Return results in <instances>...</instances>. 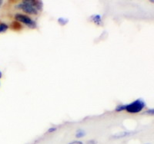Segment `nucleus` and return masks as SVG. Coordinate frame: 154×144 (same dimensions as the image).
Returning <instances> with one entry per match:
<instances>
[{"instance_id": "nucleus-11", "label": "nucleus", "mask_w": 154, "mask_h": 144, "mask_svg": "<svg viewBox=\"0 0 154 144\" xmlns=\"http://www.w3.org/2000/svg\"><path fill=\"white\" fill-rule=\"evenodd\" d=\"M57 130H58V127H51L47 130V134H53V133L56 132Z\"/></svg>"}, {"instance_id": "nucleus-13", "label": "nucleus", "mask_w": 154, "mask_h": 144, "mask_svg": "<svg viewBox=\"0 0 154 144\" xmlns=\"http://www.w3.org/2000/svg\"><path fill=\"white\" fill-rule=\"evenodd\" d=\"M86 144H98V141L96 140H89L86 141Z\"/></svg>"}, {"instance_id": "nucleus-12", "label": "nucleus", "mask_w": 154, "mask_h": 144, "mask_svg": "<svg viewBox=\"0 0 154 144\" xmlns=\"http://www.w3.org/2000/svg\"><path fill=\"white\" fill-rule=\"evenodd\" d=\"M144 114L147 115H154V108H152V109H149L146 110L144 112Z\"/></svg>"}, {"instance_id": "nucleus-15", "label": "nucleus", "mask_w": 154, "mask_h": 144, "mask_svg": "<svg viewBox=\"0 0 154 144\" xmlns=\"http://www.w3.org/2000/svg\"><path fill=\"white\" fill-rule=\"evenodd\" d=\"M3 3H4L3 1H2V0H0V9H1V8L2 7V5H3Z\"/></svg>"}, {"instance_id": "nucleus-8", "label": "nucleus", "mask_w": 154, "mask_h": 144, "mask_svg": "<svg viewBox=\"0 0 154 144\" xmlns=\"http://www.w3.org/2000/svg\"><path fill=\"white\" fill-rule=\"evenodd\" d=\"M69 19L68 18H66V17H60V18H58L57 19V22L59 23V25L61 26L66 25L69 23Z\"/></svg>"}, {"instance_id": "nucleus-14", "label": "nucleus", "mask_w": 154, "mask_h": 144, "mask_svg": "<svg viewBox=\"0 0 154 144\" xmlns=\"http://www.w3.org/2000/svg\"><path fill=\"white\" fill-rule=\"evenodd\" d=\"M68 144H84V143H83V142H82V141L74 140V141H72V142L69 143Z\"/></svg>"}, {"instance_id": "nucleus-5", "label": "nucleus", "mask_w": 154, "mask_h": 144, "mask_svg": "<svg viewBox=\"0 0 154 144\" xmlns=\"http://www.w3.org/2000/svg\"><path fill=\"white\" fill-rule=\"evenodd\" d=\"M89 22H93L97 26L103 25V17L100 14H93L89 16Z\"/></svg>"}, {"instance_id": "nucleus-1", "label": "nucleus", "mask_w": 154, "mask_h": 144, "mask_svg": "<svg viewBox=\"0 0 154 144\" xmlns=\"http://www.w3.org/2000/svg\"><path fill=\"white\" fill-rule=\"evenodd\" d=\"M15 9L22 11L27 16H38L41 13L35 8L32 0H23L15 5Z\"/></svg>"}, {"instance_id": "nucleus-18", "label": "nucleus", "mask_w": 154, "mask_h": 144, "mask_svg": "<svg viewBox=\"0 0 154 144\" xmlns=\"http://www.w3.org/2000/svg\"><path fill=\"white\" fill-rule=\"evenodd\" d=\"M145 144H149V143H145Z\"/></svg>"}, {"instance_id": "nucleus-16", "label": "nucleus", "mask_w": 154, "mask_h": 144, "mask_svg": "<svg viewBox=\"0 0 154 144\" xmlns=\"http://www.w3.org/2000/svg\"><path fill=\"white\" fill-rule=\"evenodd\" d=\"M2 78V72L0 71V79ZM0 85H1V82H0Z\"/></svg>"}, {"instance_id": "nucleus-19", "label": "nucleus", "mask_w": 154, "mask_h": 144, "mask_svg": "<svg viewBox=\"0 0 154 144\" xmlns=\"http://www.w3.org/2000/svg\"><path fill=\"white\" fill-rule=\"evenodd\" d=\"M27 144H28V143H27Z\"/></svg>"}, {"instance_id": "nucleus-17", "label": "nucleus", "mask_w": 154, "mask_h": 144, "mask_svg": "<svg viewBox=\"0 0 154 144\" xmlns=\"http://www.w3.org/2000/svg\"><path fill=\"white\" fill-rule=\"evenodd\" d=\"M149 2H151V3H154V0H150Z\"/></svg>"}, {"instance_id": "nucleus-6", "label": "nucleus", "mask_w": 154, "mask_h": 144, "mask_svg": "<svg viewBox=\"0 0 154 144\" xmlns=\"http://www.w3.org/2000/svg\"><path fill=\"white\" fill-rule=\"evenodd\" d=\"M10 28L14 31H19V30H21L23 28V25H22L21 23L18 22L17 21H14L11 23V25H9V28Z\"/></svg>"}, {"instance_id": "nucleus-3", "label": "nucleus", "mask_w": 154, "mask_h": 144, "mask_svg": "<svg viewBox=\"0 0 154 144\" xmlns=\"http://www.w3.org/2000/svg\"><path fill=\"white\" fill-rule=\"evenodd\" d=\"M14 18L16 19V21L21 23V24H23L24 25L28 27L29 28H30V29H36L38 28V25H37L36 21L34 20L33 19H32L29 16L18 12V13L15 14Z\"/></svg>"}, {"instance_id": "nucleus-7", "label": "nucleus", "mask_w": 154, "mask_h": 144, "mask_svg": "<svg viewBox=\"0 0 154 144\" xmlns=\"http://www.w3.org/2000/svg\"><path fill=\"white\" fill-rule=\"evenodd\" d=\"M86 130H83V129H78L75 132V137L76 139H82L83 137H86Z\"/></svg>"}, {"instance_id": "nucleus-2", "label": "nucleus", "mask_w": 154, "mask_h": 144, "mask_svg": "<svg viewBox=\"0 0 154 144\" xmlns=\"http://www.w3.org/2000/svg\"><path fill=\"white\" fill-rule=\"evenodd\" d=\"M146 107L145 101L142 98H138L135 101L129 103V104H125V111L127 113H132V114H136L142 112Z\"/></svg>"}, {"instance_id": "nucleus-4", "label": "nucleus", "mask_w": 154, "mask_h": 144, "mask_svg": "<svg viewBox=\"0 0 154 144\" xmlns=\"http://www.w3.org/2000/svg\"><path fill=\"white\" fill-rule=\"evenodd\" d=\"M136 132H133V131H122V132L117 133V134H115L111 136L110 139L112 140H119V139H123V138H126V137H130V136L133 135Z\"/></svg>"}, {"instance_id": "nucleus-10", "label": "nucleus", "mask_w": 154, "mask_h": 144, "mask_svg": "<svg viewBox=\"0 0 154 144\" xmlns=\"http://www.w3.org/2000/svg\"><path fill=\"white\" fill-rule=\"evenodd\" d=\"M114 110L117 113H119V112H123V111H125V104H119L118 105H116V107H115V110Z\"/></svg>"}, {"instance_id": "nucleus-9", "label": "nucleus", "mask_w": 154, "mask_h": 144, "mask_svg": "<svg viewBox=\"0 0 154 144\" xmlns=\"http://www.w3.org/2000/svg\"><path fill=\"white\" fill-rule=\"evenodd\" d=\"M9 29V25L5 22H0V34L5 33Z\"/></svg>"}]
</instances>
